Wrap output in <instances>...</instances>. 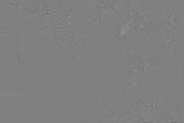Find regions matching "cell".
<instances>
[{"instance_id": "28", "label": "cell", "mask_w": 184, "mask_h": 123, "mask_svg": "<svg viewBox=\"0 0 184 123\" xmlns=\"http://www.w3.org/2000/svg\"><path fill=\"white\" fill-rule=\"evenodd\" d=\"M142 110V109L138 105V107H137L136 109L133 112H134V113H133V117L134 118L137 120L140 119Z\"/></svg>"}, {"instance_id": "3", "label": "cell", "mask_w": 184, "mask_h": 123, "mask_svg": "<svg viewBox=\"0 0 184 123\" xmlns=\"http://www.w3.org/2000/svg\"><path fill=\"white\" fill-rule=\"evenodd\" d=\"M99 94L103 101L111 104L114 101L124 99L127 94L125 83L119 76L110 74L104 80L99 89Z\"/></svg>"}, {"instance_id": "2", "label": "cell", "mask_w": 184, "mask_h": 123, "mask_svg": "<svg viewBox=\"0 0 184 123\" xmlns=\"http://www.w3.org/2000/svg\"><path fill=\"white\" fill-rule=\"evenodd\" d=\"M128 20L121 24H114L106 27L100 34L98 47L99 52L109 71L114 62L116 51L119 47L118 40L120 31Z\"/></svg>"}, {"instance_id": "17", "label": "cell", "mask_w": 184, "mask_h": 123, "mask_svg": "<svg viewBox=\"0 0 184 123\" xmlns=\"http://www.w3.org/2000/svg\"><path fill=\"white\" fill-rule=\"evenodd\" d=\"M141 0H133L131 3V9L130 12L132 13L133 16L136 15L140 12V6Z\"/></svg>"}, {"instance_id": "13", "label": "cell", "mask_w": 184, "mask_h": 123, "mask_svg": "<svg viewBox=\"0 0 184 123\" xmlns=\"http://www.w3.org/2000/svg\"><path fill=\"white\" fill-rule=\"evenodd\" d=\"M134 77L133 79L129 82L126 83L127 90L126 96H130L133 94L135 95L136 93H138V88L141 81L139 77L138 71H134Z\"/></svg>"}, {"instance_id": "8", "label": "cell", "mask_w": 184, "mask_h": 123, "mask_svg": "<svg viewBox=\"0 0 184 123\" xmlns=\"http://www.w3.org/2000/svg\"><path fill=\"white\" fill-rule=\"evenodd\" d=\"M146 28L151 48L163 53L165 39L163 30L159 26L153 24Z\"/></svg>"}, {"instance_id": "25", "label": "cell", "mask_w": 184, "mask_h": 123, "mask_svg": "<svg viewBox=\"0 0 184 123\" xmlns=\"http://www.w3.org/2000/svg\"><path fill=\"white\" fill-rule=\"evenodd\" d=\"M133 23H134V27H141L142 25H144V24H147L148 23H146L144 21V16H141L140 18H137V19H134L132 20Z\"/></svg>"}, {"instance_id": "37", "label": "cell", "mask_w": 184, "mask_h": 123, "mask_svg": "<svg viewBox=\"0 0 184 123\" xmlns=\"http://www.w3.org/2000/svg\"><path fill=\"white\" fill-rule=\"evenodd\" d=\"M155 101V99H153L152 98L150 99H146L144 103H145V104H150V105H151L152 109L154 108V106H153V103H154V101Z\"/></svg>"}, {"instance_id": "21", "label": "cell", "mask_w": 184, "mask_h": 123, "mask_svg": "<svg viewBox=\"0 0 184 123\" xmlns=\"http://www.w3.org/2000/svg\"><path fill=\"white\" fill-rule=\"evenodd\" d=\"M171 75L173 77V78L182 81L183 79V67L179 68L176 71H174L173 72L170 73Z\"/></svg>"}, {"instance_id": "12", "label": "cell", "mask_w": 184, "mask_h": 123, "mask_svg": "<svg viewBox=\"0 0 184 123\" xmlns=\"http://www.w3.org/2000/svg\"><path fill=\"white\" fill-rule=\"evenodd\" d=\"M106 10H109L107 7L104 5H98L96 7L91 9L88 12L87 17H89L90 20L95 23H98L101 25V17L102 15Z\"/></svg>"}, {"instance_id": "42", "label": "cell", "mask_w": 184, "mask_h": 123, "mask_svg": "<svg viewBox=\"0 0 184 123\" xmlns=\"http://www.w3.org/2000/svg\"><path fill=\"white\" fill-rule=\"evenodd\" d=\"M160 69H161L162 71H164L165 73H166V69L165 68V65H164V63H163L162 61H161L160 63Z\"/></svg>"}, {"instance_id": "20", "label": "cell", "mask_w": 184, "mask_h": 123, "mask_svg": "<svg viewBox=\"0 0 184 123\" xmlns=\"http://www.w3.org/2000/svg\"><path fill=\"white\" fill-rule=\"evenodd\" d=\"M152 117H153V115L151 114V111L148 108L144 109L141 112V119L144 120L145 122Z\"/></svg>"}, {"instance_id": "11", "label": "cell", "mask_w": 184, "mask_h": 123, "mask_svg": "<svg viewBox=\"0 0 184 123\" xmlns=\"http://www.w3.org/2000/svg\"><path fill=\"white\" fill-rule=\"evenodd\" d=\"M166 10L183 15V2L182 0H154Z\"/></svg>"}, {"instance_id": "26", "label": "cell", "mask_w": 184, "mask_h": 123, "mask_svg": "<svg viewBox=\"0 0 184 123\" xmlns=\"http://www.w3.org/2000/svg\"><path fill=\"white\" fill-rule=\"evenodd\" d=\"M134 72L133 71H130L128 74L124 76L122 78H123L124 81V82L126 84L131 81L133 79V78H134Z\"/></svg>"}, {"instance_id": "32", "label": "cell", "mask_w": 184, "mask_h": 123, "mask_svg": "<svg viewBox=\"0 0 184 123\" xmlns=\"http://www.w3.org/2000/svg\"><path fill=\"white\" fill-rule=\"evenodd\" d=\"M128 59H129V63H130V66L131 67H136V58L134 56H128ZM130 67V68H131Z\"/></svg>"}, {"instance_id": "29", "label": "cell", "mask_w": 184, "mask_h": 123, "mask_svg": "<svg viewBox=\"0 0 184 123\" xmlns=\"http://www.w3.org/2000/svg\"><path fill=\"white\" fill-rule=\"evenodd\" d=\"M119 118V114L116 113H109L103 116L100 120H102L109 119L113 118Z\"/></svg>"}, {"instance_id": "15", "label": "cell", "mask_w": 184, "mask_h": 123, "mask_svg": "<svg viewBox=\"0 0 184 123\" xmlns=\"http://www.w3.org/2000/svg\"><path fill=\"white\" fill-rule=\"evenodd\" d=\"M183 67V57L176 56L175 57L173 58L169 63L170 73L173 72Z\"/></svg>"}, {"instance_id": "36", "label": "cell", "mask_w": 184, "mask_h": 123, "mask_svg": "<svg viewBox=\"0 0 184 123\" xmlns=\"http://www.w3.org/2000/svg\"><path fill=\"white\" fill-rule=\"evenodd\" d=\"M119 118H113L109 119L102 120H100L99 122L101 123H115L116 121Z\"/></svg>"}, {"instance_id": "40", "label": "cell", "mask_w": 184, "mask_h": 123, "mask_svg": "<svg viewBox=\"0 0 184 123\" xmlns=\"http://www.w3.org/2000/svg\"><path fill=\"white\" fill-rule=\"evenodd\" d=\"M132 50H133V49L132 48L131 45H130L128 48L127 49L126 51H125L124 54L126 56H129L130 54V53H131V52H132Z\"/></svg>"}, {"instance_id": "30", "label": "cell", "mask_w": 184, "mask_h": 123, "mask_svg": "<svg viewBox=\"0 0 184 123\" xmlns=\"http://www.w3.org/2000/svg\"><path fill=\"white\" fill-rule=\"evenodd\" d=\"M138 107V103L137 102L132 103V104H130L125 111V113H128L130 112H134Z\"/></svg>"}, {"instance_id": "4", "label": "cell", "mask_w": 184, "mask_h": 123, "mask_svg": "<svg viewBox=\"0 0 184 123\" xmlns=\"http://www.w3.org/2000/svg\"><path fill=\"white\" fill-rule=\"evenodd\" d=\"M77 108L81 110L85 114L92 116V122H98L103 116L109 113V111L105 108L103 99L99 94L98 89L93 96L85 99L76 101Z\"/></svg>"}, {"instance_id": "10", "label": "cell", "mask_w": 184, "mask_h": 123, "mask_svg": "<svg viewBox=\"0 0 184 123\" xmlns=\"http://www.w3.org/2000/svg\"><path fill=\"white\" fill-rule=\"evenodd\" d=\"M151 112L154 118L153 123H168L173 116L172 112L165 104L156 106L151 110Z\"/></svg>"}, {"instance_id": "9", "label": "cell", "mask_w": 184, "mask_h": 123, "mask_svg": "<svg viewBox=\"0 0 184 123\" xmlns=\"http://www.w3.org/2000/svg\"><path fill=\"white\" fill-rule=\"evenodd\" d=\"M140 12L144 15H153L154 14L175 15L176 13L171 12L161 7L154 0H141L140 6Z\"/></svg>"}, {"instance_id": "43", "label": "cell", "mask_w": 184, "mask_h": 123, "mask_svg": "<svg viewBox=\"0 0 184 123\" xmlns=\"http://www.w3.org/2000/svg\"><path fill=\"white\" fill-rule=\"evenodd\" d=\"M182 1H183V0H182Z\"/></svg>"}, {"instance_id": "1", "label": "cell", "mask_w": 184, "mask_h": 123, "mask_svg": "<svg viewBox=\"0 0 184 123\" xmlns=\"http://www.w3.org/2000/svg\"><path fill=\"white\" fill-rule=\"evenodd\" d=\"M72 73L77 81L75 85V92L80 99L93 96L104 82L99 77L94 76L90 67L85 63H80L74 68Z\"/></svg>"}, {"instance_id": "24", "label": "cell", "mask_w": 184, "mask_h": 123, "mask_svg": "<svg viewBox=\"0 0 184 123\" xmlns=\"http://www.w3.org/2000/svg\"><path fill=\"white\" fill-rule=\"evenodd\" d=\"M183 18H177L174 23L175 27L177 33L182 31L183 30Z\"/></svg>"}, {"instance_id": "41", "label": "cell", "mask_w": 184, "mask_h": 123, "mask_svg": "<svg viewBox=\"0 0 184 123\" xmlns=\"http://www.w3.org/2000/svg\"><path fill=\"white\" fill-rule=\"evenodd\" d=\"M168 92H164L162 93V95L160 97L159 99H158V101H159V100H164L165 101V99L166 98V97H167V95H168Z\"/></svg>"}, {"instance_id": "14", "label": "cell", "mask_w": 184, "mask_h": 123, "mask_svg": "<svg viewBox=\"0 0 184 123\" xmlns=\"http://www.w3.org/2000/svg\"><path fill=\"white\" fill-rule=\"evenodd\" d=\"M118 42L119 47L116 49V51L123 54H124L127 49L131 45V40L128 38L127 35L119 38Z\"/></svg>"}, {"instance_id": "27", "label": "cell", "mask_w": 184, "mask_h": 123, "mask_svg": "<svg viewBox=\"0 0 184 123\" xmlns=\"http://www.w3.org/2000/svg\"><path fill=\"white\" fill-rule=\"evenodd\" d=\"M175 114H177L179 116L182 117L184 118V105H183V103H181L180 104H179V106L177 107V109L175 110Z\"/></svg>"}, {"instance_id": "16", "label": "cell", "mask_w": 184, "mask_h": 123, "mask_svg": "<svg viewBox=\"0 0 184 123\" xmlns=\"http://www.w3.org/2000/svg\"><path fill=\"white\" fill-rule=\"evenodd\" d=\"M133 27H134V23H133V21L131 20L128 22L124 25H123L121 27L120 31L119 38L122 36L126 35L127 33H128V32Z\"/></svg>"}, {"instance_id": "35", "label": "cell", "mask_w": 184, "mask_h": 123, "mask_svg": "<svg viewBox=\"0 0 184 123\" xmlns=\"http://www.w3.org/2000/svg\"><path fill=\"white\" fill-rule=\"evenodd\" d=\"M153 52H154V54L155 56L157 57L159 59L161 60L162 58H163V52H160L159 51H157V50H155L154 48H153Z\"/></svg>"}, {"instance_id": "33", "label": "cell", "mask_w": 184, "mask_h": 123, "mask_svg": "<svg viewBox=\"0 0 184 123\" xmlns=\"http://www.w3.org/2000/svg\"><path fill=\"white\" fill-rule=\"evenodd\" d=\"M151 59H148V60H145V59H142V63H141V66L140 70H142V69H144L147 65L150 64L151 62ZM139 70V71H140Z\"/></svg>"}, {"instance_id": "22", "label": "cell", "mask_w": 184, "mask_h": 123, "mask_svg": "<svg viewBox=\"0 0 184 123\" xmlns=\"http://www.w3.org/2000/svg\"><path fill=\"white\" fill-rule=\"evenodd\" d=\"M161 60L155 56L151 59V62L150 63V66L156 70H159L160 69V63Z\"/></svg>"}, {"instance_id": "6", "label": "cell", "mask_w": 184, "mask_h": 123, "mask_svg": "<svg viewBox=\"0 0 184 123\" xmlns=\"http://www.w3.org/2000/svg\"><path fill=\"white\" fill-rule=\"evenodd\" d=\"M137 27L131 35V46L136 56L145 59L151 48L146 28Z\"/></svg>"}, {"instance_id": "39", "label": "cell", "mask_w": 184, "mask_h": 123, "mask_svg": "<svg viewBox=\"0 0 184 123\" xmlns=\"http://www.w3.org/2000/svg\"><path fill=\"white\" fill-rule=\"evenodd\" d=\"M81 41L82 44L84 45V47H85V48L86 49V50L90 47V45L89 42L86 40H82Z\"/></svg>"}, {"instance_id": "18", "label": "cell", "mask_w": 184, "mask_h": 123, "mask_svg": "<svg viewBox=\"0 0 184 123\" xmlns=\"http://www.w3.org/2000/svg\"><path fill=\"white\" fill-rule=\"evenodd\" d=\"M172 50L173 53L175 54V56L183 57V48L180 46V45L177 43L176 41L175 42V44Z\"/></svg>"}, {"instance_id": "38", "label": "cell", "mask_w": 184, "mask_h": 123, "mask_svg": "<svg viewBox=\"0 0 184 123\" xmlns=\"http://www.w3.org/2000/svg\"><path fill=\"white\" fill-rule=\"evenodd\" d=\"M173 115V122H177V121L184 119L182 117H181V116H179L177 114H175Z\"/></svg>"}, {"instance_id": "19", "label": "cell", "mask_w": 184, "mask_h": 123, "mask_svg": "<svg viewBox=\"0 0 184 123\" xmlns=\"http://www.w3.org/2000/svg\"><path fill=\"white\" fill-rule=\"evenodd\" d=\"M179 104V102L176 100V101H169L166 102L165 103V105H166V107L172 112V115H173L175 114V110Z\"/></svg>"}, {"instance_id": "34", "label": "cell", "mask_w": 184, "mask_h": 123, "mask_svg": "<svg viewBox=\"0 0 184 123\" xmlns=\"http://www.w3.org/2000/svg\"><path fill=\"white\" fill-rule=\"evenodd\" d=\"M133 0H112V4L113 5L114 4H128L129 2H132Z\"/></svg>"}, {"instance_id": "5", "label": "cell", "mask_w": 184, "mask_h": 123, "mask_svg": "<svg viewBox=\"0 0 184 123\" xmlns=\"http://www.w3.org/2000/svg\"><path fill=\"white\" fill-rule=\"evenodd\" d=\"M85 63L90 68L92 72L103 80L109 76L107 67L99 52L98 45L88 48L82 56Z\"/></svg>"}, {"instance_id": "31", "label": "cell", "mask_w": 184, "mask_h": 123, "mask_svg": "<svg viewBox=\"0 0 184 123\" xmlns=\"http://www.w3.org/2000/svg\"><path fill=\"white\" fill-rule=\"evenodd\" d=\"M139 72V76L140 78L141 82L144 83V84L145 82V75L144 68L142 69V70H140Z\"/></svg>"}, {"instance_id": "23", "label": "cell", "mask_w": 184, "mask_h": 123, "mask_svg": "<svg viewBox=\"0 0 184 123\" xmlns=\"http://www.w3.org/2000/svg\"><path fill=\"white\" fill-rule=\"evenodd\" d=\"M131 3L132 2H129L128 4H125L121 9V12L122 15L126 16L127 17H128V16H130L131 9Z\"/></svg>"}, {"instance_id": "7", "label": "cell", "mask_w": 184, "mask_h": 123, "mask_svg": "<svg viewBox=\"0 0 184 123\" xmlns=\"http://www.w3.org/2000/svg\"><path fill=\"white\" fill-rule=\"evenodd\" d=\"M130 67L128 56L116 51L114 62L108 72L122 78L131 71Z\"/></svg>"}]
</instances>
